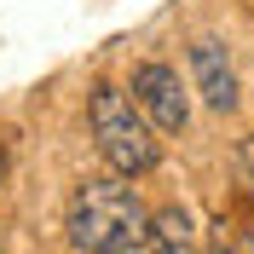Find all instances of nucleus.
<instances>
[{
  "instance_id": "f257e3e1",
  "label": "nucleus",
  "mask_w": 254,
  "mask_h": 254,
  "mask_svg": "<svg viewBox=\"0 0 254 254\" xmlns=\"http://www.w3.org/2000/svg\"><path fill=\"white\" fill-rule=\"evenodd\" d=\"M64 231H69V249H87V254H139L150 249V208L127 185V174L110 168L104 179L75 185Z\"/></svg>"
},
{
  "instance_id": "f03ea898",
  "label": "nucleus",
  "mask_w": 254,
  "mask_h": 254,
  "mask_svg": "<svg viewBox=\"0 0 254 254\" xmlns=\"http://www.w3.org/2000/svg\"><path fill=\"white\" fill-rule=\"evenodd\" d=\"M87 127H93L98 156L127 179H144L162 162V139H156V127H150V116L139 110L133 93H122L110 81H98L93 98H87Z\"/></svg>"
},
{
  "instance_id": "7ed1b4c3",
  "label": "nucleus",
  "mask_w": 254,
  "mask_h": 254,
  "mask_svg": "<svg viewBox=\"0 0 254 254\" xmlns=\"http://www.w3.org/2000/svg\"><path fill=\"white\" fill-rule=\"evenodd\" d=\"M127 93L139 98V110L150 116L156 133H185V122H190V87L179 81V69L168 58H144L139 69H133V87H127Z\"/></svg>"
},
{
  "instance_id": "20e7f679",
  "label": "nucleus",
  "mask_w": 254,
  "mask_h": 254,
  "mask_svg": "<svg viewBox=\"0 0 254 254\" xmlns=\"http://www.w3.org/2000/svg\"><path fill=\"white\" fill-rule=\"evenodd\" d=\"M190 87L202 93L208 110H220V116L237 110V69H231L220 41H190Z\"/></svg>"
},
{
  "instance_id": "39448f33",
  "label": "nucleus",
  "mask_w": 254,
  "mask_h": 254,
  "mask_svg": "<svg viewBox=\"0 0 254 254\" xmlns=\"http://www.w3.org/2000/svg\"><path fill=\"white\" fill-rule=\"evenodd\" d=\"M150 249H196V225H190L185 208L150 214Z\"/></svg>"
},
{
  "instance_id": "423d86ee",
  "label": "nucleus",
  "mask_w": 254,
  "mask_h": 254,
  "mask_svg": "<svg viewBox=\"0 0 254 254\" xmlns=\"http://www.w3.org/2000/svg\"><path fill=\"white\" fill-rule=\"evenodd\" d=\"M231 168H237V196H243V208H249V249H254V133L237 144V156H231Z\"/></svg>"
},
{
  "instance_id": "0eeeda50",
  "label": "nucleus",
  "mask_w": 254,
  "mask_h": 254,
  "mask_svg": "<svg viewBox=\"0 0 254 254\" xmlns=\"http://www.w3.org/2000/svg\"><path fill=\"white\" fill-rule=\"evenodd\" d=\"M6 174H12V156H6V144H0V185H6Z\"/></svg>"
}]
</instances>
